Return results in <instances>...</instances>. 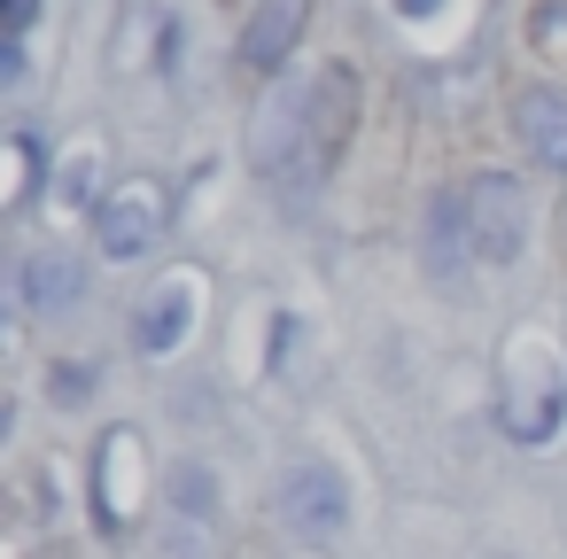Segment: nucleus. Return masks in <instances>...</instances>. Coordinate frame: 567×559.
Wrapping results in <instances>:
<instances>
[{
    "instance_id": "6e6552de",
    "label": "nucleus",
    "mask_w": 567,
    "mask_h": 559,
    "mask_svg": "<svg viewBox=\"0 0 567 559\" xmlns=\"http://www.w3.org/2000/svg\"><path fill=\"white\" fill-rule=\"evenodd\" d=\"M311 0H249V32H241V63L249 71H280L303 40Z\"/></svg>"
},
{
    "instance_id": "7ed1b4c3",
    "label": "nucleus",
    "mask_w": 567,
    "mask_h": 559,
    "mask_svg": "<svg viewBox=\"0 0 567 559\" xmlns=\"http://www.w3.org/2000/svg\"><path fill=\"white\" fill-rule=\"evenodd\" d=\"M280 520H288V536H303V544H334V536L350 528V482H342L327 458H296V466L280 474Z\"/></svg>"
},
{
    "instance_id": "423d86ee",
    "label": "nucleus",
    "mask_w": 567,
    "mask_h": 559,
    "mask_svg": "<svg viewBox=\"0 0 567 559\" xmlns=\"http://www.w3.org/2000/svg\"><path fill=\"white\" fill-rule=\"evenodd\" d=\"M195 303H203V280H195V272H172V280L133 311V350H141V358H172V350L195 334Z\"/></svg>"
},
{
    "instance_id": "f257e3e1",
    "label": "nucleus",
    "mask_w": 567,
    "mask_h": 559,
    "mask_svg": "<svg viewBox=\"0 0 567 559\" xmlns=\"http://www.w3.org/2000/svg\"><path fill=\"white\" fill-rule=\"evenodd\" d=\"M497 427L520 451L559 443V427H567V365H559V350H544V342H520L513 350V373L497 389Z\"/></svg>"
},
{
    "instance_id": "9d476101",
    "label": "nucleus",
    "mask_w": 567,
    "mask_h": 559,
    "mask_svg": "<svg viewBox=\"0 0 567 559\" xmlns=\"http://www.w3.org/2000/svg\"><path fill=\"white\" fill-rule=\"evenodd\" d=\"M79 288H86V272L71 257H32L24 265V311H63Z\"/></svg>"
},
{
    "instance_id": "f03ea898",
    "label": "nucleus",
    "mask_w": 567,
    "mask_h": 559,
    "mask_svg": "<svg viewBox=\"0 0 567 559\" xmlns=\"http://www.w3.org/2000/svg\"><path fill=\"white\" fill-rule=\"evenodd\" d=\"M350 125H358V79L334 63V71H319V86H311V102H303V125H296V156H288V179H319L334 156H342V141H350Z\"/></svg>"
},
{
    "instance_id": "39448f33",
    "label": "nucleus",
    "mask_w": 567,
    "mask_h": 559,
    "mask_svg": "<svg viewBox=\"0 0 567 559\" xmlns=\"http://www.w3.org/2000/svg\"><path fill=\"white\" fill-rule=\"evenodd\" d=\"M458 203H466V249H474L482 265H513V257H520V234H528L520 187L497 172V179H474Z\"/></svg>"
},
{
    "instance_id": "1a4fd4ad",
    "label": "nucleus",
    "mask_w": 567,
    "mask_h": 559,
    "mask_svg": "<svg viewBox=\"0 0 567 559\" xmlns=\"http://www.w3.org/2000/svg\"><path fill=\"white\" fill-rule=\"evenodd\" d=\"M513 125H520L528 156H536L544 172H567V94H559V86H528V94L513 102Z\"/></svg>"
},
{
    "instance_id": "f8f14e48",
    "label": "nucleus",
    "mask_w": 567,
    "mask_h": 559,
    "mask_svg": "<svg viewBox=\"0 0 567 559\" xmlns=\"http://www.w3.org/2000/svg\"><path fill=\"white\" fill-rule=\"evenodd\" d=\"M94 396V365H55V404H79Z\"/></svg>"
},
{
    "instance_id": "0eeeda50",
    "label": "nucleus",
    "mask_w": 567,
    "mask_h": 559,
    "mask_svg": "<svg viewBox=\"0 0 567 559\" xmlns=\"http://www.w3.org/2000/svg\"><path fill=\"white\" fill-rule=\"evenodd\" d=\"M94 497H102V520L125 528L133 505H141V435L133 427H110L102 451H94Z\"/></svg>"
},
{
    "instance_id": "9b49d317",
    "label": "nucleus",
    "mask_w": 567,
    "mask_h": 559,
    "mask_svg": "<svg viewBox=\"0 0 567 559\" xmlns=\"http://www.w3.org/2000/svg\"><path fill=\"white\" fill-rule=\"evenodd\" d=\"M172 505H179V520H218V474L210 466H179L172 474Z\"/></svg>"
},
{
    "instance_id": "ddd939ff",
    "label": "nucleus",
    "mask_w": 567,
    "mask_h": 559,
    "mask_svg": "<svg viewBox=\"0 0 567 559\" xmlns=\"http://www.w3.org/2000/svg\"><path fill=\"white\" fill-rule=\"evenodd\" d=\"M164 559H203V536L187 528V536H164Z\"/></svg>"
},
{
    "instance_id": "4468645a",
    "label": "nucleus",
    "mask_w": 567,
    "mask_h": 559,
    "mask_svg": "<svg viewBox=\"0 0 567 559\" xmlns=\"http://www.w3.org/2000/svg\"><path fill=\"white\" fill-rule=\"evenodd\" d=\"M32 9H40V0H9V32H24V24H32Z\"/></svg>"
},
{
    "instance_id": "20e7f679",
    "label": "nucleus",
    "mask_w": 567,
    "mask_h": 559,
    "mask_svg": "<svg viewBox=\"0 0 567 559\" xmlns=\"http://www.w3.org/2000/svg\"><path fill=\"white\" fill-rule=\"evenodd\" d=\"M164 218H172L164 187H156V179H125V187H110V195L94 203V241H102V257L125 265V257H141V249H156Z\"/></svg>"
}]
</instances>
